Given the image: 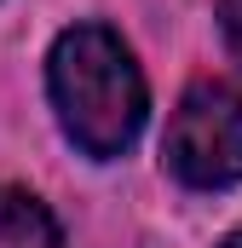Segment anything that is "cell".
Returning <instances> with one entry per match:
<instances>
[{"label": "cell", "instance_id": "6da1fadb", "mask_svg": "<svg viewBox=\"0 0 242 248\" xmlns=\"http://www.w3.org/2000/svg\"><path fill=\"white\" fill-rule=\"evenodd\" d=\"M46 93H52L63 139L92 162L133 150V139L144 133V116H150L144 69L127 52V41L104 23H75L52 41Z\"/></svg>", "mask_w": 242, "mask_h": 248}, {"label": "cell", "instance_id": "277c9868", "mask_svg": "<svg viewBox=\"0 0 242 248\" xmlns=\"http://www.w3.org/2000/svg\"><path fill=\"white\" fill-rule=\"evenodd\" d=\"M219 35H225L231 58L242 63V0H219Z\"/></svg>", "mask_w": 242, "mask_h": 248}, {"label": "cell", "instance_id": "7a4b0ae2", "mask_svg": "<svg viewBox=\"0 0 242 248\" xmlns=\"http://www.w3.org/2000/svg\"><path fill=\"white\" fill-rule=\"evenodd\" d=\"M167 173L190 190H231L242 179V93L231 81H190L162 139Z\"/></svg>", "mask_w": 242, "mask_h": 248}, {"label": "cell", "instance_id": "3957f363", "mask_svg": "<svg viewBox=\"0 0 242 248\" xmlns=\"http://www.w3.org/2000/svg\"><path fill=\"white\" fill-rule=\"evenodd\" d=\"M0 248H63L52 208L17 185H0Z\"/></svg>", "mask_w": 242, "mask_h": 248}, {"label": "cell", "instance_id": "5b68a950", "mask_svg": "<svg viewBox=\"0 0 242 248\" xmlns=\"http://www.w3.org/2000/svg\"><path fill=\"white\" fill-rule=\"evenodd\" d=\"M219 248H242V231H231V237H225V243H219Z\"/></svg>", "mask_w": 242, "mask_h": 248}]
</instances>
